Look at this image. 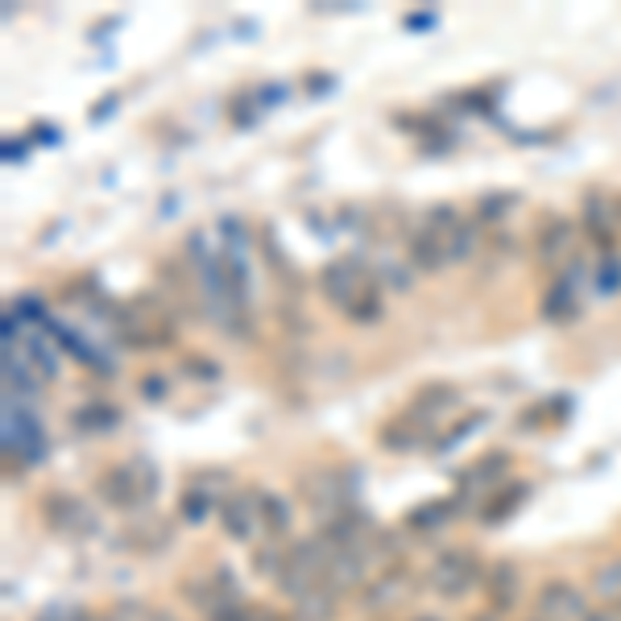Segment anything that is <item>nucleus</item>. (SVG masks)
<instances>
[{
    "mask_svg": "<svg viewBox=\"0 0 621 621\" xmlns=\"http://www.w3.org/2000/svg\"><path fill=\"white\" fill-rule=\"evenodd\" d=\"M158 469L146 460H133V464H108V469L95 476V497L108 509L133 514V509L150 506L158 497Z\"/></svg>",
    "mask_w": 621,
    "mask_h": 621,
    "instance_id": "f257e3e1",
    "label": "nucleus"
},
{
    "mask_svg": "<svg viewBox=\"0 0 621 621\" xmlns=\"http://www.w3.org/2000/svg\"><path fill=\"white\" fill-rule=\"evenodd\" d=\"M476 584H485V564L472 547H448L427 567V588L439 593L444 601H464Z\"/></svg>",
    "mask_w": 621,
    "mask_h": 621,
    "instance_id": "f03ea898",
    "label": "nucleus"
},
{
    "mask_svg": "<svg viewBox=\"0 0 621 621\" xmlns=\"http://www.w3.org/2000/svg\"><path fill=\"white\" fill-rule=\"evenodd\" d=\"M299 497L307 502L311 514H320V522L336 518L340 509L357 506L353 490H348V476L340 469H311L299 476Z\"/></svg>",
    "mask_w": 621,
    "mask_h": 621,
    "instance_id": "7ed1b4c3",
    "label": "nucleus"
},
{
    "mask_svg": "<svg viewBox=\"0 0 621 621\" xmlns=\"http://www.w3.org/2000/svg\"><path fill=\"white\" fill-rule=\"evenodd\" d=\"M320 290L332 307L353 311V307L373 290V283H369V269H365L357 257H336V262H327L320 269Z\"/></svg>",
    "mask_w": 621,
    "mask_h": 621,
    "instance_id": "20e7f679",
    "label": "nucleus"
},
{
    "mask_svg": "<svg viewBox=\"0 0 621 621\" xmlns=\"http://www.w3.org/2000/svg\"><path fill=\"white\" fill-rule=\"evenodd\" d=\"M42 522L55 530V534H67V539H88L100 530V518L95 509L76 497V493H46L42 497Z\"/></svg>",
    "mask_w": 621,
    "mask_h": 621,
    "instance_id": "39448f33",
    "label": "nucleus"
},
{
    "mask_svg": "<svg viewBox=\"0 0 621 621\" xmlns=\"http://www.w3.org/2000/svg\"><path fill=\"white\" fill-rule=\"evenodd\" d=\"M216 518L232 543H253L262 530V502H257V493H228V497H220Z\"/></svg>",
    "mask_w": 621,
    "mask_h": 621,
    "instance_id": "423d86ee",
    "label": "nucleus"
},
{
    "mask_svg": "<svg viewBox=\"0 0 621 621\" xmlns=\"http://www.w3.org/2000/svg\"><path fill=\"white\" fill-rule=\"evenodd\" d=\"M539 621H584L593 609H588V597L572 580H547L539 588Z\"/></svg>",
    "mask_w": 621,
    "mask_h": 621,
    "instance_id": "0eeeda50",
    "label": "nucleus"
},
{
    "mask_svg": "<svg viewBox=\"0 0 621 621\" xmlns=\"http://www.w3.org/2000/svg\"><path fill=\"white\" fill-rule=\"evenodd\" d=\"M572 249H576V225L564 220V216H547L543 228H539V262L547 269H555V265H564L572 257Z\"/></svg>",
    "mask_w": 621,
    "mask_h": 621,
    "instance_id": "6e6552de",
    "label": "nucleus"
},
{
    "mask_svg": "<svg viewBox=\"0 0 621 621\" xmlns=\"http://www.w3.org/2000/svg\"><path fill=\"white\" fill-rule=\"evenodd\" d=\"M539 315L547 323H572L580 315V286L572 274H555V283L547 286L543 302H539Z\"/></svg>",
    "mask_w": 621,
    "mask_h": 621,
    "instance_id": "1a4fd4ad",
    "label": "nucleus"
},
{
    "mask_svg": "<svg viewBox=\"0 0 621 621\" xmlns=\"http://www.w3.org/2000/svg\"><path fill=\"white\" fill-rule=\"evenodd\" d=\"M460 406V386L452 381H423L411 394V414L418 423H432L435 414H448Z\"/></svg>",
    "mask_w": 621,
    "mask_h": 621,
    "instance_id": "9d476101",
    "label": "nucleus"
},
{
    "mask_svg": "<svg viewBox=\"0 0 621 621\" xmlns=\"http://www.w3.org/2000/svg\"><path fill=\"white\" fill-rule=\"evenodd\" d=\"M411 572L402 564H390V567H381V576H377L373 584H365V605L369 609H394L398 601H406V593H411Z\"/></svg>",
    "mask_w": 621,
    "mask_h": 621,
    "instance_id": "9b49d317",
    "label": "nucleus"
},
{
    "mask_svg": "<svg viewBox=\"0 0 621 621\" xmlns=\"http://www.w3.org/2000/svg\"><path fill=\"white\" fill-rule=\"evenodd\" d=\"M365 576H369V560H365L360 551H336L327 572H323V588H327L332 597H344L348 588H360Z\"/></svg>",
    "mask_w": 621,
    "mask_h": 621,
    "instance_id": "f8f14e48",
    "label": "nucleus"
},
{
    "mask_svg": "<svg viewBox=\"0 0 621 621\" xmlns=\"http://www.w3.org/2000/svg\"><path fill=\"white\" fill-rule=\"evenodd\" d=\"M406 253H411L414 269H423V274H439L444 265L452 262L444 232H435V228H414L411 241H406Z\"/></svg>",
    "mask_w": 621,
    "mask_h": 621,
    "instance_id": "ddd939ff",
    "label": "nucleus"
},
{
    "mask_svg": "<svg viewBox=\"0 0 621 621\" xmlns=\"http://www.w3.org/2000/svg\"><path fill=\"white\" fill-rule=\"evenodd\" d=\"M485 597H490L493 613H506L518 601V564L514 560H497L485 567Z\"/></svg>",
    "mask_w": 621,
    "mask_h": 621,
    "instance_id": "4468645a",
    "label": "nucleus"
},
{
    "mask_svg": "<svg viewBox=\"0 0 621 621\" xmlns=\"http://www.w3.org/2000/svg\"><path fill=\"white\" fill-rule=\"evenodd\" d=\"M527 493H530L527 481H514V485H502L497 493H490V497L481 502V509H476V514H481V522H485V527H502L509 514L522 506V497H527Z\"/></svg>",
    "mask_w": 621,
    "mask_h": 621,
    "instance_id": "2eb2a0df",
    "label": "nucleus"
},
{
    "mask_svg": "<svg viewBox=\"0 0 621 621\" xmlns=\"http://www.w3.org/2000/svg\"><path fill=\"white\" fill-rule=\"evenodd\" d=\"M584 232L597 241V249H601L605 257L613 253V245H618V228H613V204L605 207L601 199H588L584 204Z\"/></svg>",
    "mask_w": 621,
    "mask_h": 621,
    "instance_id": "dca6fc26",
    "label": "nucleus"
},
{
    "mask_svg": "<svg viewBox=\"0 0 621 621\" xmlns=\"http://www.w3.org/2000/svg\"><path fill=\"white\" fill-rule=\"evenodd\" d=\"M257 502H262V530L274 539V543H283L286 534H290V527H295V509H290V502L278 497V493H257Z\"/></svg>",
    "mask_w": 621,
    "mask_h": 621,
    "instance_id": "f3484780",
    "label": "nucleus"
},
{
    "mask_svg": "<svg viewBox=\"0 0 621 621\" xmlns=\"http://www.w3.org/2000/svg\"><path fill=\"white\" fill-rule=\"evenodd\" d=\"M377 444H381L386 452H411V448H418V418L406 411L402 418H390V423H381V432H377Z\"/></svg>",
    "mask_w": 621,
    "mask_h": 621,
    "instance_id": "a211bd4d",
    "label": "nucleus"
},
{
    "mask_svg": "<svg viewBox=\"0 0 621 621\" xmlns=\"http://www.w3.org/2000/svg\"><path fill=\"white\" fill-rule=\"evenodd\" d=\"M116 423H120V414H116L113 406H104V402H88V406H79V411L71 414V427H76L79 435H104V432H113Z\"/></svg>",
    "mask_w": 621,
    "mask_h": 621,
    "instance_id": "6ab92c4d",
    "label": "nucleus"
},
{
    "mask_svg": "<svg viewBox=\"0 0 621 621\" xmlns=\"http://www.w3.org/2000/svg\"><path fill=\"white\" fill-rule=\"evenodd\" d=\"M460 514V497H444V502H427L423 509H414V514H406V527L411 530H418V534H427V530H435V527H444L448 518H456Z\"/></svg>",
    "mask_w": 621,
    "mask_h": 621,
    "instance_id": "aec40b11",
    "label": "nucleus"
},
{
    "mask_svg": "<svg viewBox=\"0 0 621 621\" xmlns=\"http://www.w3.org/2000/svg\"><path fill=\"white\" fill-rule=\"evenodd\" d=\"M336 613H340L336 597H332L327 588H315L311 597L295 601V609H290V621H336Z\"/></svg>",
    "mask_w": 621,
    "mask_h": 621,
    "instance_id": "412c9836",
    "label": "nucleus"
},
{
    "mask_svg": "<svg viewBox=\"0 0 621 621\" xmlns=\"http://www.w3.org/2000/svg\"><path fill=\"white\" fill-rule=\"evenodd\" d=\"M506 469H509V452H490V456H481V460L460 476V485H481V490H485V485H493V481H502Z\"/></svg>",
    "mask_w": 621,
    "mask_h": 621,
    "instance_id": "4be33fe9",
    "label": "nucleus"
},
{
    "mask_svg": "<svg viewBox=\"0 0 621 621\" xmlns=\"http://www.w3.org/2000/svg\"><path fill=\"white\" fill-rule=\"evenodd\" d=\"M593 593L609 605H621V560H609V564L593 567Z\"/></svg>",
    "mask_w": 621,
    "mask_h": 621,
    "instance_id": "5701e85b",
    "label": "nucleus"
},
{
    "mask_svg": "<svg viewBox=\"0 0 621 621\" xmlns=\"http://www.w3.org/2000/svg\"><path fill=\"white\" fill-rule=\"evenodd\" d=\"M444 241H448V257H452V262H464L472 249L481 245V228L469 225V220H460L456 228L444 232Z\"/></svg>",
    "mask_w": 621,
    "mask_h": 621,
    "instance_id": "b1692460",
    "label": "nucleus"
},
{
    "mask_svg": "<svg viewBox=\"0 0 621 621\" xmlns=\"http://www.w3.org/2000/svg\"><path fill=\"white\" fill-rule=\"evenodd\" d=\"M216 502H220L216 493L187 490V493H183V497H179V514H183V522H191V527H195V522H204V518H207V514H211V509H220V506H216Z\"/></svg>",
    "mask_w": 621,
    "mask_h": 621,
    "instance_id": "393cba45",
    "label": "nucleus"
},
{
    "mask_svg": "<svg viewBox=\"0 0 621 621\" xmlns=\"http://www.w3.org/2000/svg\"><path fill=\"white\" fill-rule=\"evenodd\" d=\"M129 539L125 543L133 547V551H162V547L170 543V530H166V522H141V527H133V530H125Z\"/></svg>",
    "mask_w": 621,
    "mask_h": 621,
    "instance_id": "a878e982",
    "label": "nucleus"
},
{
    "mask_svg": "<svg viewBox=\"0 0 621 621\" xmlns=\"http://www.w3.org/2000/svg\"><path fill=\"white\" fill-rule=\"evenodd\" d=\"M183 373L195 377V381H220V360L199 357V353H187V357H183Z\"/></svg>",
    "mask_w": 621,
    "mask_h": 621,
    "instance_id": "bb28decb",
    "label": "nucleus"
},
{
    "mask_svg": "<svg viewBox=\"0 0 621 621\" xmlns=\"http://www.w3.org/2000/svg\"><path fill=\"white\" fill-rule=\"evenodd\" d=\"M34 621H92V613L79 609V605H50V609H42Z\"/></svg>",
    "mask_w": 621,
    "mask_h": 621,
    "instance_id": "cd10ccee",
    "label": "nucleus"
},
{
    "mask_svg": "<svg viewBox=\"0 0 621 621\" xmlns=\"http://www.w3.org/2000/svg\"><path fill=\"white\" fill-rule=\"evenodd\" d=\"M476 427H485V414H469V418H460V423L452 427V435H448V439H439L435 448H456V444H460L469 432H476Z\"/></svg>",
    "mask_w": 621,
    "mask_h": 621,
    "instance_id": "c85d7f7f",
    "label": "nucleus"
},
{
    "mask_svg": "<svg viewBox=\"0 0 621 621\" xmlns=\"http://www.w3.org/2000/svg\"><path fill=\"white\" fill-rule=\"evenodd\" d=\"M514 204H518L514 195H490V199H485V207H481V220H497V216H506Z\"/></svg>",
    "mask_w": 621,
    "mask_h": 621,
    "instance_id": "c756f323",
    "label": "nucleus"
},
{
    "mask_svg": "<svg viewBox=\"0 0 621 621\" xmlns=\"http://www.w3.org/2000/svg\"><path fill=\"white\" fill-rule=\"evenodd\" d=\"M601 290H621V257H605V265H601Z\"/></svg>",
    "mask_w": 621,
    "mask_h": 621,
    "instance_id": "7c9ffc66",
    "label": "nucleus"
},
{
    "mask_svg": "<svg viewBox=\"0 0 621 621\" xmlns=\"http://www.w3.org/2000/svg\"><path fill=\"white\" fill-rule=\"evenodd\" d=\"M584 621H621V609L618 605H601V609H593Z\"/></svg>",
    "mask_w": 621,
    "mask_h": 621,
    "instance_id": "2f4dec72",
    "label": "nucleus"
},
{
    "mask_svg": "<svg viewBox=\"0 0 621 621\" xmlns=\"http://www.w3.org/2000/svg\"><path fill=\"white\" fill-rule=\"evenodd\" d=\"M141 394L162 398V394H166V381H162V377H146V381H141Z\"/></svg>",
    "mask_w": 621,
    "mask_h": 621,
    "instance_id": "473e14b6",
    "label": "nucleus"
},
{
    "mask_svg": "<svg viewBox=\"0 0 621 621\" xmlns=\"http://www.w3.org/2000/svg\"><path fill=\"white\" fill-rule=\"evenodd\" d=\"M92 621H120V618H95V613H92Z\"/></svg>",
    "mask_w": 621,
    "mask_h": 621,
    "instance_id": "72a5a7b5",
    "label": "nucleus"
},
{
    "mask_svg": "<svg viewBox=\"0 0 621 621\" xmlns=\"http://www.w3.org/2000/svg\"><path fill=\"white\" fill-rule=\"evenodd\" d=\"M613 211H618V216H621V199H618V204H613Z\"/></svg>",
    "mask_w": 621,
    "mask_h": 621,
    "instance_id": "f704fd0d",
    "label": "nucleus"
},
{
    "mask_svg": "<svg viewBox=\"0 0 621 621\" xmlns=\"http://www.w3.org/2000/svg\"><path fill=\"white\" fill-rule=\"evenodd\" d=\"M414 621H439V618H414Z\"/></svg>",
    "mask_w": 621,
    "mask_h": 621,
    "instance_id": "c9c22d12",
    "label": "nucleus"
},
{
    "mask_svg": "<svg viewBox=\"0 0 621 621\" xmlns=\"http://www.w3.org/2000/svg\"><path fill=\"white\" fill-rule=\"evenodd\" d=\"M472 621H493V618H472Z\"/></svg>",
    "mask_w": 621,
    "mask_h": 621,
    "instance_id": "e433bc0d",
    "label": "nucleus"
},
{
    "mask_svg": "<svg viewBox=\"0 0 621 621\" xmlns=\"http://www.w3.org/2000/svg\"><path fill=\"white\" fill-rule=\"evenodd\" d=\"M534 621H539V618H534Z\"/></svg>",
    "mask_w": 621,
    "mask_h": 621,
    "instance_id": "4c0bfd02",
    "label": "nucleus"
}]
</instances>
